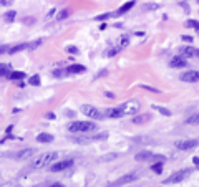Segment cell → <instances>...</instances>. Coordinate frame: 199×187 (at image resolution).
Here are the masks:
<instances>
[{
    "instance_id": "6da1fadb",
    "label": "cell",
    "mask_w": 199,
    "mask_h": 187,
    "mask_svg": "<svg viewBox=\"0 0 199 187\" xmlns=\"http://www.w3.org/2000/svg\"><path fill=\"white\" fill-rule=\"evenodd\" d=\"M68 131L75 134H88L91 131H96V124L91 121H73L68 124Z\"/></svg>"
},
{
    "instance_id": "7a4b0ae2",
    "label": "cell",
    "mask_w": 199,
    "mask_h": 187,
    "mask_svg": "<svg viewBox=\"0 0 199 187\" xmlns=\"http://www.w3.org/2000/svg\"><path fill=\"white\" fill-rule=\"evenodd\" d=\"M58 161V154L56 153H45L40 154L38 157H33L32 159V169H43L46 166H50L51 162Z\"/></svg>"
},
{
    "instance_id": "3957f363",
    "label": "cell",
    "mask_w": 199,
    "mask_h": 187,
    "mask_svg": "<svg viewBox=\"0 0 199 187\" xmlns=\"http://www.w3.org/2000/svg\"><path fill=\"white\" fill-rule=\"evenodd\" d=\"M138 179H139V172L133 171V172H128V174H125V176H121L120 179L113 180V182H110L108 187H123V185H128V184L134 182V180H138Z\"/></svg>"
},
{
    "instance_id": "277c9868",
    "label": "cell",
    "mask_w": 199,
    "mask_h": 187,
    "mask_svg": "<svg viewBox=\"0 0 199 187\" xmlns=\"http://www.w3.org/2000/svg\"><path fill=\"white\" fill-rule=\"evenodd\" d=\"M134 159L139 161V162H146V161H151V162L163 161L164 162L166 157L161 156V154H154V153H151V151H139V153H136V156H134Z\"/></svg>"
},
{
    "instance_id": "5b68a950",
    "label": "cell",
    "mask_w": 199,
    "mask_h": 187,
    "mask_svg": "<svg viewBox=\"0 0 199 187\" xmlns=\"http://www.w3.org/2000/svg\"><path fill=\"white\" fill-rule=\"evenodd\" d=\"M80 111L83 113L86 118H90V119H95V121H100V119H103V111H100L96 106H91V104H83V106L80 108Z\"/></svg>"
},
{
    "instance_id": "8992f818",
    "label": "cell",
    "mask_w": 199,
    "mask_h": 187,
    "mask_svg": "<svg viewBox=\"0 0 199 187\" xmlns=\"http://www.w3.org/2000/svg\"><path fill=\"white\" fill-rule=\"evenodd\" d=\"M189 172H191L189 169H181V171H178V172H173L168 179H164V185H166V184H178V182H183V180L189 176Z\"/></svg>"
},
{
    "instance_id": "52a82bcc",
    "label": "cell",
    "mask_w": 199,
    "mask_h": 187,
    "mask_svg": "<svg viewBox=\"0 0 199 187\" xmlns=\"http://www.w3.org/2000/svg\"><path fill=\"white\" fill-rule=\"evenodd\" d=\"M139 104L138 101H126V103H123V104H120V109L123 111V114L125 116H133V114H136L138 111H139Z\"/></svg>"
},
{
    "instance_id": "ba28073f",
    "label": "cell",
    "mask_w": 199,
    "mask_h": 187,
    "mask_svg": "<svg viewBox=\"0 0 199 187\" xmlns=\"http://www.w3.org/2000/svg\"><path fill=\"white\" fill-rule=\"evenodd\" d=\"M75 164L73 159H63V161H56L55 164L50 166V171L51 172H62V171H67V169H70Z\"/></svg>"
},
{
    "instance_id": "9c48e42d",
    "label": "cell",
    "mask_w": 199,
    "mask_h": 187,
    "mask_svg": "<svg viewBox=\"0 0 199 187\" xmlns=\"http://www.w3.org/2000/svg\"><path fill=\"white\" fill-rule=\"evenodd\" d=\"M33 154H35L33 148H25V149H20V151H17V153H13L12 157H13L15 161H27V159H32Z\"/></svg>"
},
{
    "instance_id": "30bf717a",
    "label": "cell",
    "mask_w": 199,
    "mask_h": 187,
    "mask_svg": "<svg viewBox=\"0 0 199 187\" xmlns=\"http://www.w3.org/2000/svg\"><path fill=\"white\" fill-rule=\"evenodd\" d=\"M199 146V139H184V141L176 143V149L179 151H191Z\"/></svg>"
},
{
    "instance_id": "8fae6325",
    "label": "cell",
    "mask_w": 199,
    "mask_h": 187,
    "mask_svg": "<svg viewBox=\"0 0 199 187\" xmlns=\"http://www.w3.org/2000/svg\"><path fill=\"white\" fill-rule=\"evenodd\" d=\"M179 80L184 81V83H197L199 81V71L197 70H188V71H184L183 75H181Z\"/></svg>"
},
{
    "instance_id": "7c38bea8",
    "label": "cell",
    "mask_w": 199,
    "mask_h": 187,
    "mask_svg": "<svg viewBox=\"0 0 199 187\" xmlns=\"http://www.w3.org/2000/svg\"><path fill=\"white\" fill-rule=\"evenodd\" d=\"M108 134L103 132V134H95V136H85L83 138H72V141L75 143H80V144H86V143H91V141H100V139H106Z\"/></svg>"
},
{
    "instance_id": "4fadbf2b",
    "label": "cell",
    "mask_w": 199,
    "mask_h": 187,
    "mask_svg": "<svg viewBox=\"0 0 199 187\" xmlns=\"http://www.w3.org/2000/svg\"><path fill=\"white\" fill-rule=\"evenodd\" d=\"M106 118H110V119H120V118H123V111L118 108V106H115V108H106L105 109V113H103Z\"/></svg>"
},
{
    "instance_id": "5bb4252c",
    "label": "cell",
    "mask_w": 199,
    "mask_h": 187,
    "mask_svg": "<svg viewBox=\"0 0 199 187\" xmlns=\"http://www.w3.org/2000/svg\"><path fill=\"white\" fill-rule=\"evenodd\" d=\"M169 66H171V68H184V66H188V61H186V58H183L181 55H178V56L171 58Z\"/></svg>"
},
{
    "instance_id": "9a60e30c",
    "label": "cell",
    "mask_w": 199,
    "mask_h": 187,
    "mask_svg": "<svg viewBox=\"0 0 199 187\" xmlns=\"http://www.w3.org/2000/svg\"><path fill=\"white\" fill-rule=\"evenodd\" d=\"M196 48H194V46H181V48H179V55L181 56H183V58H192V56H196Z\"/></svg>"
},
{
    "instance_id": "2e32d148",
    "label": "cell",
    "mask_w": 199,
    "mask_h": 187,
    "mask_svg": "<svg viewBox=\"0 0 199 187\" xmlns=\"http://www.w3.org/2000/svg\"><path fill=\"white\" fill-rule=\"evenodd\" d=\"M86 71V66L83 65H70L67 66V75H81V73H85Z\"/></svg>"
},
{
    "instance_id": "e0dca14e",
    "label": "cell",
    "mask_w": 199,
    "mask_h": 187,
    "mask_svg": "<svg viewBox=\"0 0 199 187\" xmlns=\"http://www.w3.org/2000/svg\"><path fill=\"white\" fill-rule=\"evenodd\" d=\"M134 3H136V2H134V0H130V2H128V3L121 5V7H120L118 10L115 12V17H121V15H125L126 12H130V10L134 7Z\"/></svg>"
},
{
    "instance_id": "ac0fdd59",
    "label": "cell",
    "mask_w": 199,
    "mask_h": 187,
    "mask_svg": "<svg viewBox=\"0 0 199 187\" xmlns=\"http://www.w3.org/2000/svg\"><path fill=\"white\" fill-rule=\"evenodd\" d=\"M51 141H53V136L48 132H40L37 136V143H40V144H46V143H51Z\"/></svg>"
},
{
    "instance_id": "d6986e66",
    "label": "cell",
    "mask_w": 199,
    "mask_h": 187,
    "mask_svg": "<svg viewBox=\"0 0 199 187\" xmlns=\"http://www.w3.org/2000/svg\"><path fill=\"white\" fill-rule=\"evenodd\" d=\"M25 48H28V43H17V45L12 46V48H8V55H15V53H19V51H23Z\"/></svg>"
},
{
    "instance_id": "ffe728a7",
    "label": "cell",
    "mask_w": 199,
    "mask_h": 187,
    "mask_svg": "<svg viewBox=\"0 0 199 187\" xmlns=\"http://www.w3.org/2000/svg\"><path fill=\"white\" fill-rule=\"evenodd\" d=\"M186 124H191V126H199V113H194V114H191L188 116V118L184 119Z\"/></svg>"
},
{
    "instance_id": "44dd1931",
    "label": "cell",
    "mask_w": 199,
    "mask_h": 187,
    "mask_svg": "<svg viewBox=\"0 0 199 187\" xmlns=\"http://www.w3.org/2000/svg\"><path fill=\"white\" fill-rule=\"evenodd\" d=\"M149 119H151L149 114H141V116H134L133 122H134V124H144V122H148Z\"/></svg>"
},
{
    "instance_id": "7402d4cb",
    "label": "cell",
    "mask_w": 199,
    "mask_h": 187,
    "mask_svg": "<svg viewBox=\"0 0 199 187\" xmlns=\"http://www.w3.org/2000/svg\"><path fill=\"white\" fill-rule=\"evenodd\" d=\"M23 78H25V73L23 71H10V75H8V80H12V81H19Z\"/></svg>"
},
{
    "instance_id": "603a6c76",
    "label": "cell",
    "mask_w": 199,
    "mask_h": 187,
    "mask_svg": "<svg viewBox=\"0 0 199 187\" xmlns=\"http://www.w3.org/2000/svg\"><path fill=\"white\" fill-rule=\"evenodd\" d=\"M3 18H5V22H8V23L15 22V18H17V12H15V10H8L7 13L3 15Z\"/></svg>"
},
{
    "instance_id": "cb8c5ba5",
    "label": "cell",
    "mask_w": 199,
    "mask_h": 187,
    "mask_svg": "<svg viewBox=\"0 0 199 187\" xmlns=\"http://www.w3.org/2000/svg\"><path fill=\"white\" fill-rule=\"evenodd\" d=\"M10 71H12L10 65H3V63H0V78H3V76H7V75H10Z\"/></svg>"
},
{
    "instance_id": "d4e9b609",
    "label": "cell",
    "mask_w": 199,
    "mask_h": 187,
    "mask_svg": "<svg viewBox=\"0 0 199 187\" xmlns=\"http://www.w3.org/2000/svg\"><path fill=\"white\" fill-rule=\"evenodd\" d=\"M153 109L158 111V113L163 114V116H171V111H169L168 108H163V106H158V104H153Z\"/></svg>"
},
{
    "instance_id": "484cf974",
    "label": "cell",
    "mask_w": 199,
    "mask_h": 187,
    "mask_svg": "<svg viewBox=\"0 0 199 187\" xmlns=\"http://www.w3.org/2000/svg\"><path fill=\"white\" fill-rule=\"evenodd\" d=\"M115 13L113 12H106V13H101V15H96L95 17V20L96 22H103V20H108V18H113Z\"/></svg>"
},
{
    "instance_id": "4316f807",
    "label": "cell",
    "mask_w": 199,
    "mask_h": 187,
    "mask_svg": "<svg viewBox=\"0 0 199 187\" xmlns=\"http://www.w3.org/2000/svg\"><path fill=\"white\" fill-rule=\"evenodd\" d=\"M163 164H164L163 161H156V162H153V166H151V169H153V172H156V174H161V172H163Z\"/></svg>"
},
{
    "instance_id": "83f0119b",
    "label": "cell",
    "mask_w": 199,
    "mask_h": 187,
    "mask_svg": "<svg viewBox=\"0 0 199 187\" xmlns=\"http://www.w3.org/2000/svg\"><path fill=\"white\" fill-rule=\"evenodd\" d=\"M68 17H70V10L63 8V10H60V12H58V15H56V20H65V18H68Z\"/></svg>"
},
{
    "instance_id": "f1b7e54d",
    "label": "cell",
    "mask_w": 199,
    "mask_h": 187,
    "mask_svg": "<svg viewBox=\"0 0 199 187\" xmlns=\"http://www.w3.org/2000/svg\"><path fill=\"white\" fill-rule=\"evenodd\" d=\"M139 88H141V90H146V91H149V93H154V95H159V93H161V90L153 88V86H148V85H139Z\"/></svg>"
},
{
    "instance_id": "f546056e",
    "label": "cell",
    "mask_w": 199,
    "mask_h": 187,
    "mask_svg": "<svg viewBox=\"0 0 199 187\" xmlns=\"http://www.w3.org/2000/svg\"><path fill=\"white\" fill-rule=\"evenodd\" d=\"M186 27H188V28H194V30H199V20H188V22H186Z\"/></svg>"
},
{
    "instance_id": "4dcf8cb0",
    "label": "cell",
    "mask_w": 199,
    "mask_h": 187,
    "mask_svg": "<svg viewBox=\"0 0 199 187\" xmlns=\"http://www.w3.org/2000/svg\"><path fill=\"white\" fill-rule=\"evenodd\" d=\"M158 8H159V5H158V3H146V5H143V10H144V12L158 10Z\"/></svg>"
},
{
    "instance_id": "1f68e13d",
    "label": "cell",
    "mask_w": 199,
    "mask_h": 187,
    "mask_svg": "<svg viewBox=\"0 0 199 187\" xmlns=\"http://www.w3.org/2000/svg\"><path fill=\"white\" fill-rule=\"evenodd\" d=\"M65 75H67V70H62V68L53 70V76L55 78H62V76H65Z\"/></svg>"
},
{
    "instance_id": "d6a6232c",
    "label": "cell",
    "mask_w": 199,
    "mask_h": 187,
    "mask_svg": "<svg viewBox=\"0 0 199 187\" xmlns=\"http://www.w3.org/2000/svg\"><path fill=\"white\" fill-rule=\"evenodd\" d=\"M28 83H30L32 86H38L40 85V76H38V75H33V76L28 80Z\"/></svg>"
},
{
    "instance_id": "836d02e7",
    "label": "cell",
    "mask_w": 199,
    "mask_h": 187,
    "mask_svg": "<svg viewBox=\"0 0 199 187\" xmlns=\"http://www.w3.org/2000/svg\"><path fill=\"white\" fill-rule=\"evenodd\" d=\"M65 50H67V53H72V55H77L78 53V48H77V46H73V45H68Z\"/></svg>"
},
{
    "instance_id": "e575fe53",
    "label": "cell",
    "mask_w": 199,
    "mask_h": 187,
    "mask_svg": "<svg viewBox=\"0 0 199 187\" xmlns=\"http://www.w3.org/2000/svg\"><path fill=\"white\" fill-rule=\"evenodd\" d=\"M128 43H130V38H128L126 35H123V37H120V45H121V46H126Z\"/></svg>"
},
{
    "instance_id": "d590c367",
    "label": "cell",
    "mask_w": 199,
    "mask_h": 187,
    "mask_svg": "<svg viewBox=\"0 0 199 187\" xmlns=\"http://www.w3.org/2000/svg\"><path fill=\"white\" fill-rule=\"evenodd\" d=\"M181 40H183V42H186V43H192V42H194V38H192V37H188V35H183V37H181Z\"/></svg>"
},
{
    "instance_id": "8d00e7d4",
    "label": "cell",
    "mask_w": 199,
    "mask_h": 187,
    "mask_svg": "<svg viewBox=\"0 0 199 187\" xmlns=\"http://www.w3.org/2000/svg\"><path fill=\"white\" fill-rule=\"evenodd\" d=\"M13 2L15 0H0V5H2V7H8V5H12Z\"/></svg>"
},
{
    "instance_id": "74e56055",
    "label": "cell",
    "mask_w": 199,
    "mask_h": 187,
    "mask_svg": "<svg viewBox=\"0 0 199 187\" xmlns=\"http://www.w3.org/2000/svg\"><path fill=\"white\" fill-rule=\"evenodd\" d=\"M3 53H8V46L0 45V55H3Z\"/></svg>"
},
{
    "instance_id": "f35d334b",
    "label": "cell",
    "mask_w": 199,
    "mask_h": 187,
    "mask_svg": "<svg viewBox=\"0 0 199 187\" xmlns=\"http://www.w3.org/2000/svg\"><path fill=\"white\" fill-rule=\"evenodd\" d=\"M118 53V48H113V50H108V56H115Z\"/></svg>"
},
{
    "instance_id": "ab89813d",
    "label": "cell",
    "mask_w": 199,
    "mask_h": 187,
    "mask_svg": "<svg viewBox=\"0 0 199 187\" xmlns=\"http://www.w3.org/2000/svg\"><path fill=\"white\" fill-rule=\"evenodd\" d=\"M48 187H67V185H63L62 182H53L51 185H48Z\"/></svg>"
},
{
    "instance_id": "60d3db41",
    "label": "cell",
    "mask_w": 199,
    "mask_h": 187,
    "mask_svg": "<svg viewBox=\"0 0 199 187\" xmlns=\"http://www.w3.org/2000/svg\"><path fill=\"white\" fill-rule=\"evenodd\" d=\"M192 162H194L196 167H199V157H194V159H192Z\"/></svg>"
},
{
    "instance_id": "b9f144b4",
    "label": "cell",
    "mask_w": 199,
    "mask_h": 187,
    "mask_svg": "<svg viewBox=\"0 0 199 187\" xmlns=\"http://www.w3.org/2000/svg\"><path fill=\"white\" fill-rule=\"evenodd\" d=\"M46 118H48V119H55V114L53 113H48V114H46Z\"/></svg>"
},
{
    "instance_id": "7bdbcfd3",
    "label": "cell",
    "mask_w": 199,
    "mask_h": 187,
    "mask_svg": "<svg viewBox=\"0 0 199 187\" xmlns=\"http://www.w3.org/2000/svg\"><path fill=\"white\" fill-rule=\"evenodd\" d=\"M196 56H199V50H197V51H196Z\"/></svg>"
},
{
    "instance_id": "ee69618b",
    "label": "cell",
    "mask_w": 199,
    "mask_h": 187,
    "mask_svg": "<svg viewBox=\"0 0 199 187\" xmlns=\"http://www.w3.org/2000/svg\"><path fill=\"white\" fill-rule=\"evenodd\" d=\"M196 2H199V0H196Z\"/></svg>"
}]
</instances>
